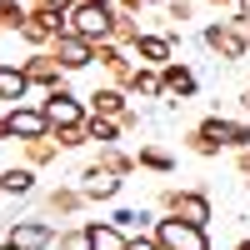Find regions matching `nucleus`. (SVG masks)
<instances>
[{"instance_id": "1", "label": "nucleus", "mask_w": 250, "mask_h": 250, "mask_svg": "<svg viewBox=\"0 0 250 250\" xmlns=\"http://www.w3.org/2000/svg\"><path fill=\"white\" fill-rule=\"evenodd\" d=\"M150 210H155V215H180V220L200 225V230H210V220H215V205H210V195H205L200 185H195V190H175V185H160Z\"/></svg>"}, {"instance_id": "2", "label": "nucleus", "mask_w": 250, "mask_h": 250, "mask_svg": "<svg viewBox=\"0 0 250 250\" xmlns=\"http://www.w3.org/2000/svg\"><path fill=\"white\" fill-rule=\"evenodd\" d=\"M200 45L210 50V55H220L225 65H240V60L250 55V40H245V30L235 25V20H205Z\"/></svg>"}, {"instance_id": "3", "label": "nucleus", "mask_w": 250, "mask_h": 250, "mask_svg": "<svg viewBox=\"0 0 250 250\" xmlns=\"http://www.w3.org/2000/svg\"><path fill=\"white\" fill-rule=\"evenodd\" d=\"M40 105H45V115H50V130H85V120H90V105H85V100H75L70 85L40 95Z\"/></svg>"}, {"instance_id": "4", "label": "nucleus", "mask_w": 250, "mask_h": 250, "mask_svg": "<svg viewBox=\"0 0 250 250\" xmlns=\"http://www.w3.org/2000/svg\"><path fill=\"white\" fill-rule=\"evenodd\" d=\"M60 35H75L70 30V15H55L45 5H30V20H25V30H20V40H25L30 50H50Z\"/></svg>"}, {"instance_id": "5", "label": "nucleus", "mask_w": 250, "mask_h": 250, "mask_svg": "<svg viewBox=\"0 0 250 250\" xmlns=\"http://www.w3.org/2000/svg\"><path fill=\"white\" fill-rule=\"evenodd\" d=\"M0 240H5L10 250H55L60 245V230L50 220L35 215V220H10L5 230H0Z\"/></svg>"}, {"instance_id": "6", "label": "nucleus", "mask_w": 250, "mask_h": 250, "mask_svg": "<svg viewBox=\"0 0 250 250\" xmlns=\"http://www.w3.org/2000/svg\"><path fill=\"white\" fill-rule=\"evenodd\" d=\"M5 135L15 145H25V140H45L50 135V115L40 100H30V105H10L5 110Z\"/></svg>"}, {"instance_id": "7", "label": "nucleus", "mask_w": 250, "mask_h": 250, "mask_svg": "<svg viewBox=\"0 0 250 250\" xmlns=\"http://www.w3.org/2000/svg\"><path fill=\"white\" fill-rule=\"evenodd\" d=\"M150 235L160 240V250H210V235H205L200 225L180 220V215H160Z\"/></svg>"}, {"instance_id": "8", "label": "nucleus", "mask_w": 250, "mask_h": 250, "mask_svg": "<svg viewBox=\"0 0 250 250\" xmlns=\"http://www.w3.org/2000/svg\"><path fill=\"white\" fill-rule=\"evenodd\" d=\"M110 20H115L110 0H105V5H75L70 10V30L80 40H90V45H105V40H110Z\"/></svg>"}, {"instance_id": "9", "label": "nucleus", "mask_w": 250, "mask_h": 250, "mask_svg": "<svg viewBox=\"0 0 250 250\" xmlns=\"http://www.w3.org/2000/svg\"><path fill=\"white\" fill-rule=\"evenodd\" d=\"M175 45H180V30H175V25H170V30H145L140 45H135L130 55L140 60V65H150V70H165V65L175 60Z\"/></svg>"}, {"instance_id": "10", "label": "nucleus", "mask_w": 250, "mask_h": 250, "mask_svg": "<svg viewBox=\"0 0 250 250\" xmlns=\"http://www.w3.org/2000/svg\"><path fill=\"white\" fill-rule=\"evenodd\" d=\"M20 70H25V80H30V90H60L65 85V70H60V60L50 55V50H30L25 60H20Z\"/></svg>"}, {"instance_id": "11", "label": "nucleus", "mask_w": 250, "mask_h": 250, "mask_svg": "<svg viewBox=\"0 0 250 250\" xmlns=\"http://www.w3.org/2000/svg\"><path fill=\"white\" fill-rule=\"evenodd\" d=\"M160 80H165V105H185V100H195V90H200V75L185 65V60H170V65L160 70Z\"/></svg>"}, {"instance_id": "12", "label": "nucleus", "mask_w": 250, "mask_h": 250, "mask_svg": "<svg viewBox=\"0 0 250 250\" xmlns=\"http://www.w3.org/2000/svg\"><path fill=\"white\" fill-rule=\"evenodd\" d=\"M85 195H80V185H55V190L40 195V220H60V215H80L85 210Z\"/></svg>"}, {"instance_id": "13", "label": "nucleus", "mask_w": 250, "mask_h": 250, "mask_svg": "<svg viewBox=\"0 0 250 250\" xmlns=\"http://www.w3.org/2000/svg\"><path fill=\"white\" fill-rule=\"evenodd\" d=\"M95 60H100V65H105V75H110V85H120V90H130V80H135V55L130 50H120V45H110V40H105V45H95Z\"/></svg>"}, {"instance_id": "14", "label": "nucleus", "mask_w": 250, "mask_h": 250, "mask_svg": "<svg viewBox=\"0 0 250 250\" xmlns=\"http://www.w3.org/2000/svg\"><path fill=\"white\" fill-rule=\"evenodd\" d=\"M120 185H125V180H115V175H105V170H100L95 160L85 165V170H80V195H85L90 205H110V200L120 195Z\"/></svg>"}, {"instance_id": "15", "label": "nucleus", "mask_w": 250, "mask_h": 250, "mask_svg": "<svg viewBox=\"0 0 250 250\" xmlns=\"http://www.w3.org/2000/svg\"><path fill=\"white\" fill-rule=\"evenodd\" d=\"M50 55L60 60V70H85V65H95V45L90 40H80V35H60L55 45H50Z\"/></svg>"}, {"instance_id": "16", "label": "nucleus", "mask_w": 250, "mask_h": 250, "mask_svg": "<svg viewBox=\"0 0 250 250\" xmlns=\"http://www.w3.org/2000/svg\"><path fill=\"white\" fill-rule=\"evenodd\" d=\"M155 210H150V205H115V210H110V225H115V230H125V235H150L155 230Z\"/></svg>"}, {"instance_id": "17", "label": "nucleus", "mask_w": 250, "mask_h": 250, "mask_svg": "<svg viewBox=\"0 0 250 250\" xmlns=\"http://www.w3.org/2000/svg\"><path fill=\"white\" fill-rule=\"evenodd\" d=\"M0 100H10V105H30V80H25V70H20L15 60H0Z\"/></svg>"}, {"instance_id": "18", "label": "nucleus", "mask_w": 250, "mask_h": 250, "mask_svg": "<svg viewBox=\"0 0 250 250\" xmlns=\"http://www.w3.org/2000/svg\"><path fill=\"white\" fill-rule=\"evenodd\" d=\"M85 105H90V115H110V120H120L125 110H130V95H125L120 85H95Z\"/></svg>"}, {"instance_id": "19", "label": "nucleus", "mask_w": 250, "mask_h": 250, "mask_svg": "<svg viewBox=\"0 0 250 250\" xmlns=\"http://www.w3.org/2000/svg\"><path fill=\"white\" fill-rule=\"evenodd\" d=\"M95 165H100L105 175H115V180H130V175H140V160H135L130 150H125V145H110V150H100V155H95Z\"/></svg>"}, {"instance_id": "20", "label": "nucleus", "mask_w": 250, "mask_h": 250, "mask_svg": "<svg viewBox=\"0 0 250 250\" xmlns=\"http://www.w3.org/2000/svg\"><path fill=\"white\" fill-rule=\"evenodd\" d=\"M0 195H10V200H25V195H35V170L30 165H10V170H0Z\"/></svg>"}, {"instance_id": "21", "label": "nucleus", "mask_w": 250, "mask_h": 250, "mask_svg": "<svg viewBox=\"0 0 250 250\" xmlns=\"http://www.w3.org/2000/svg\"><path fill=\"white\" fill-rule=\"evenodd\" d=\"M85 140L100 145V150H110V145L125 140V130H120V120H110V115H90L85 120Z\"/></svg>"}, {"instance_id": "22", "label": "nucleus", "mask_w": 250, "mask_h": 250, "mask_svg": "<svg viewBox=\"0 0 250 250\" xmlns=\"http://www.w3.org/2000/svg\"><path fill=\"white\" fill-rule=\"evenodd\" d=\"M125 95H135V100H160V105H165V80H160V70L140 65V70H135V80H130V90H125Z\"/></svg>"}, {"instance_id": "23", "label": "nucleus", "mask_w": 250, "mask_h": 250, "mask_svg": "<svg viewBox=\"0 0 250 250\" xmlns=\"http://www.w3.org/2000/svg\"><path fill=\"white\" fill-rule=\"evenodd\" d=\"M85 225H90V245L95 250H130V235L115 230L110 220H85Z\"/></svg>"}, {"instance_id": "24", "label": "nucleus", "mask_w": 250, "mask_h": 250, "mask_svg": "<svg viewBox=\"0 0 250 250\" xmlns=\"http://www.w3.org/2000/svg\"><path fill=\"white\" fill-rule=\"evenodd\" d=\"M135 160H140V170H150V175H175V155L165 150V145H140Z\"/></svg>"}, {"instance_id": "25", "label": "nucleus", "mask_w": 250, "mask_h": 250, "mask_svg": "<svg viewBox=\"0 0 250 250\" xmlns=\"http://www.w3.org/2000/svg\"><path fill=\"white\" fill-rule=\"evenodd\" d=\"M140 35H145V30H140V20L115 10V20H110V45H120V50H135V45H140Z\"/></svg>"}, {"instance_id": "26", "label": "nucleus", "mask_w": 250, "mask_h": 250, "mask_svg": "<svg viewBox=\"0 0 250 250\" xmlns=\"http://www.w3.org/2000/svg\"><path fill=\"white\" fill-rule=\"evenodd\" d=\"M60 155V145L45 135V140H25V145H20V165H30V170H40V165H50Z\"/></svg>"}, {"instance_id": "27", "label": "nucleus", "mask_w": 250, "mask_h": 250, "mask_svg": "<svg viewBox=\"0 0 250 250\" xmlns=\"http://www.w3.org/2000/svg\"><path fill=\"white\" fill-rule=\"evenodd\" d=\"M25 20H30V5L25 0H0V30H25Z\"/></svg>"}, {"instance_id": "28", "label": "nucleus", "mask_w": 250, "mask_h": 250, "mask_svg": "<svg viewBox=\"0 0 250 250\" xmlns=\"http://www.w3.org/2000/svg\"><path fill=\"white\" fill-rule=\"evenodd\" d=\"M185 150H190V155H200V160H215L225 145H220V140H210V135H200L195 125H190V130H185Z\"/></svg>"}, {"instance_id": "29", "label": "nucleus", "mask_w": 250, "mask_h": 250, "mask_svg": "<svg viewBox=\"0 0 250 250\" xmlns=\"http://www.w3.org/2000/svg\"><path fill=\"white\" fill-rule=\"evenodd\" d=\"M55 250H95L90 245V225H70V230H60V245Z\"/></svg>"}, {"instance_id": "30", "label": "nucleus", "mask_w": 250, "mask_h": 250, "mask_svg": "<svg viewBox=\"0 0 250 250\" xmlns=\"http://www.w3.org/2000/svg\"><path fill=\"white\" fill-rule=\"evenodd\" d=\"M225 145L230 150H250V120H225Z\"/></svg>"}, {"instance_id": "31", "label": "nucleus", "mask_w": 250, "mask_h": 250, "mask_svg": "<svg viewBox=\"0 0 250 250\" xmlns=\"http://www.w3.org/2000/svg\"><path fill=\"white\" fill-rule=\"evenodd\" d=\"M50 140L60 145V150H80V145H90L85 130H50Z\"/></svg>"}, {"instance_id": "32", "label": "nucleus", "mask_w": 250, "mask_h": 250, "mask_svg": "<svg viewBox=\"0 0 250 250\" xmlns=\"http://www.w3.org/2000/svg\"><path fill=\"white\" fill-rule=\"evenodd\" d=\"M165 20H195V0H165Z\"/></svg>"}, {"instance_id": "33", "label": "nucleus", "mask_w": 250, "mask_h": 250, "mask_svg": "<svg viewBox=\"0 0 250 250\" xmlns=\"http://www.w3.org/2000/svg\"><path fill=\"white\" fill-rule=\"evenodd\" d=\"M30 5H45V10H55V15H70L80 0H30Z\"/></svg>"}, {"instance_id": "34", "label": "nucleus", "mask_w": 250, "mask_h": 250, "mask_svg": "<svg viewBox=\"0 0 250 250\" xmlns=\"http://www.w3.org/2000/svg\"><path fill=\"white\" fill-rule=\"evenodd\" d=\"M110 5H115L120 15H135V20H140V10H145V0H110Z\"/></svg>"}, {"instance_id": "35", "label": "nucleus", "mask_w": 250, "mask_h": 250, "mask_svg": "<svg viewBox=\"0 0 250 250\" xmlns=\"http://www.w3.org/2000/svg\"><path fill=\"white\" fill-rule=\"evenodd\" d=\"M120 130H125V135H135V130H140V110H135V105L120 115Z\"/></svg>"}, {"instance_id": "36", "label": "nucleus", "mask_w": 250, "mask_h": 250, "mask_svg": "<svg viewBox=\"0 0 250 250\" xmlns=\"http://www.w3.org/2000/svg\"><path fill=\"white\" fill-rule=\"evenodd\" d=\"M230 20H235L240 30H250V0H235V15H230Z\"/></svg>"}, {"instance_id": "37", "label": "nucleus", "mask_w": 250, "mask_h": 250, "mask_svg": "<svg viewBox=\"0 0 250 250\" xmlns=\"http://www.w3.org/2000/svg\"><path fill=\"white\" fill-rule=\"evenodd\" d=\"M130 250H160V240H155V235H135Z\"/></svg>"}, {"instance_id": "38", "label": "nucleus", "mask_w": 250, "mask_h": 250, "mask_svg": "<svg viewBox=\"0 0 250 250\" xmlns=\"http://www.w3.org/2000/svg\"><path fill=\"white\" fill-rule=\"evenodd\" d=\"M235 170H240V175L250 180V150H235Z\"/></svg>"}, {"instance_id": "39", "label": "nucleus", "mask_w": 250, "mask_h": 250, "mask_svg": "<svg viewBox=\"0 0 250 250\" xmlns=\"http://www.w3.org/2000/svg\"><path fill=\"white\" fill-rule=\"evenodd\" d=\"M235 105H240V115H245V120H250V85H245V90H240V100H235Z\"/></svg>"}, {"instance_id": "40", "label": "nucleus", "mask_w": 250, "mask_h": 250, "mask_svg": "<svg viewBox=\"0 0 250 250\" xmlns=\"http://www.w3.org/2000/svg\"><path fill=\"white\" fill-rule=\"evenodd\" d=\"M205 5H215V10H230V15H235V0H205Z\"/></svg>"}, {"instance_id": "41", "label": "nucleus", "mask_w": 250, "mask_h": 250, "mask_svg": "<svg viewBox=\"0 0 250 250\" xmlns=\"http://www.w3.org/2000/svg\"><path fill=\"white\" fill-rule=\"evenodd\" d=\"M235 250H250V235H240V240H235Z\"/></svg>"}, {"instance_id": "42", "label": "nucleus", "mask_w": 250, "mask_h": 250, "mask_svg": "<svg viewBox=\"0 0 250 250\" xmlns=\"http://www.w3.org/2000/svg\"><path fill=\"white\" fill-rule=\"evenodd\" d=\"M5 140H10V135H5V115H0V145H5Z\"/></svg>"}, {"instance_id": "43", "label": "nucleus", "mask_w": 250, "mask_h": 250, "mask_svg": "<svg viewBox=\"0 0 250 250\" xmlns=\"http://www.w3.org/2000/svg\"><path fill=\"white\" fill-rule=\"evenodd\" d=\"M145 5H165V0H145Z\"/></svg>"}, {"instance_id": "44", "label": "nucleus", "mask_w": 250, "mask_h": 250, "mask_svg": "<svg viewBox=\"0 0 250 250\" xmlns=\"http://www.w3.org/2000/svg\"><path fill=\"white\" fill-rule=\"evenodd\" d=\"M0 250H10V245H5V240H0Z\"/></svg>"}, {"instance_id": "45", "label": "nucleus", "mask_w": 250, "mask_h": 250, "mask_svg": "<svg viewBox=\"0 0 250 250\" xmlns=\"http://www.w3.org/2000/svg\"><path fill=\"white\" fill-rule=\"evenodd\" d=\"M245 190H250V180H245Z\"/></svg>"}]
</instances>
